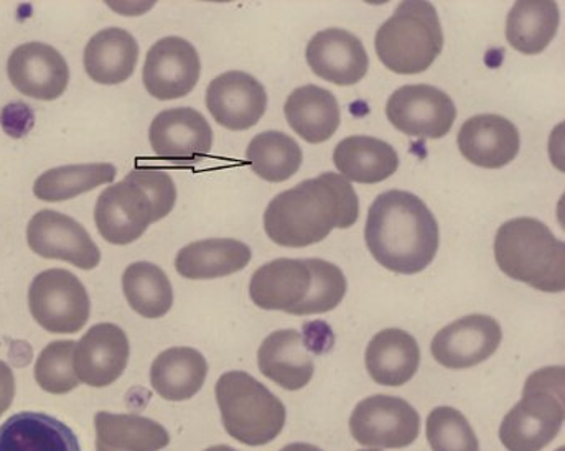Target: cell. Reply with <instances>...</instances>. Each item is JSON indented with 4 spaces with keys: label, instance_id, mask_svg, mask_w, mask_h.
<instances>
[{
    "label": "cell",
    "instance_id": "obj_4",
    "mask_svg": "<svg viewBox=\"0 0 565 451\" xmlns=\"http://www.w3.org/2000/svg\"><path fill=\"white\" fill-rule=\"evenodd\" d=\"M565 369L550 366L536 371L524 384L523 399L507 414L500 440L508 451L546 449L564 426Z\"/></svg>",
    "mask_w": 565,
    "mask_h": 451
},
{
    "label": "cell",
    "instance_id": "obj_6",
    "mask_svg": "<svg viewBox=\"0 0 565 451\" xmlns=\"http://www.w3.org/2000/svg\"><path fill=\"white\" fill-rule=\"evenodd\" d=\"M226 433L247 447L274 442L286 426V406L259 380L244 371H230L216 383Z\"/></svg>",
    "mask_w": 565,
    "mask_h": 451
},
{
    "label": "cell",
    "instance_id": "obj_27",
    "mask_svg": "<svg viewBox=\"0 0 565 451\" xmlns=\"http://www.w3.org/2000/svg\"><path fill=\"white\" fill-rule=\"evenodd\" d=\"M0 451H82L68 426L40 412H20L0 427Z\"/></svg>",
    "mask_w": 565,
    "mask_h": 451
},
{
    "label": "cell",
    "instance_id": "obj_13",
    "mask_svg": "<svg viewBox=\"0 0 565 451\" xmlns=\"http://www.w3.org/2000/svg\"><path fill=\"white\" fill-rule=\"evenodd\" d=\"M149 140L159 159L193 165L212 152L213 130L203 114L195 109H166L153 117Z\"/></svg>",
    "mask_w": 565,
    "mask_h": 451
},
{
    "label": "cell",
    "instance_id": "obj_2",
    "mask_svg": "<svg viewBox=\"0 0 565 451\" xmlns=\"http://www.w3.org/2000/svg\"><path fill=\"white\" fill-rule=\"evenodd\" d=\"M371 256L391 272L414 276L436 259L439 225L419 196L403 190L381 193L364 226Z\"/></svg>",
    "mask_w": 565,
    "mask_h": 451
},
{
    "label": "cell",
    "instance_id": "obj_5",
    "mask_svg": "<svg viewBox=\"0 0 565 451\" xmlns=\"http://www.w3.org/2000/svg\"><path fill=\"white\" fill-rule=\"evenodd\" d=\"M377 58L397 75H419L443 53L444 32L436 7L424 0L401 2L374 39Z\"/></svg>",
    "mask_w": 565,
    "mask_h": 451
},
{
    "label": "cell",
    "instance_id": "obj_19",
    "mask_svg": "<svg viewBox=\"0 0 565 451\" xmlns=\"http://www.w3.org/2000/svg\"><path fill=\"white\" fill-rule=\"evenodd\" d=\"M313 354L319 347L297 330L270 333L257 351L259 371L286 390H300L316 374Z\"/></svg>",
    "mask_w": 565,
    "mask_h": 451
},
{
    "label": "cell",
    "instance_id": "obj_40",
    "mask_svg": "<svg viewBox=\"0 0 565 451\" xmlns=\"http://www.w3.org/2000/svg\"><path fill=\"white\" fill-rule=\"evenodd\" d=\"M205 451H237V450L231 449V447H227V445H216V447H210V449H206Z\"/></svg>",
    "mask_w": 565,
    "mask_h": 451
},
{
    "label": "cell",
    "instance_id": "obj_31",
    "mask_svg": "<svg viewBox=\"0 0 565 451\" xmlns=\"http://www.w3.org/2000/svg\"><path fill=\"white\" fill-rule=\"evenodd\" d=\"M122 290L130 309L143 319H162L172 309V283L156 264H130L124 270Z\"/></svg>",
    "mask_w": 565,
    "mask_h": 451
},
{
    "label": "cell",
    "instance_id": "obj_42",
    "mask_svg": "<svg viewBox=\"0 0 565 451\" xmlns=\"http://www.w3.org/2000/svg\"><path fill=\"white\" fill-rule=\"evenodd\" d=\"M360 451H380V450H360Z\"/></svg>",
    "mask_w": 565,
    "mask_h": 451
},
{
    "label": "cell",
    "instance_id": "obj_41",
    "mask_svg": "<svg viewBox=\"0 0 565 451\" xmlns=\"http://www.w3.org/2000/svg\"><path fill=\"white\" fill-rule=\"evenodd\" d=\"M557 451H565V449H564V447H561V449H559V450H557Z\"/></svg>",
    "mask_w": 565,
    "mask_h": 451
},
{
    "label": "cell",
    "instance_id": "obj_3",
    "mask_svg": "<svg viewBox=\"0 0 565 451\" xmlns=\"http://www.w3.org/2000/svg\"><path fill=\"white\" fill-rule=\"evenodd\" d=\"M501 272L546 293L565 289V244L540 219H510L494 237Z\"/></svg>",
    "mask_w": 565,
    "mask_h": 451
},
{
    "label": "cell",
    "instance_id": "obj_16",
    "mask_svg": "<svg viewBox=\"0 0 565 451\" xmlns=\"http://www.w3.org/2000/svg\"><path fill=\"white\" fill-rule=\"evenodd\" d=\"M206 108L220 126L247 130L266 114V88L247 73L226 72L210 83Z\"/></svg>",
    "mask_w": 565,
    "mask_h": 451
},
{
    "label": "cell",
    "instance_id": "obj_20",
    "mask_svg": "<svg viewBox=\"0 0 565 451\" xmlns=\"http://www.w3.org/2000/svg\"><path fill=\"white\" fill-rule=\"evenodd\" d=\"M461 155L481 169H503L516 159L521 139L516 126L498 114H481L465 120L458 130Z\"/></svg>",
    "mask_w": 565,
    "mask_h": 451
},
{
    "label": "cell",
    "instance_id": "obj_21",
    "mask_svg": "<svg viewBox=\"0 0 565 451\" xmlns=\"http://www.w3.org/2000/svg\"><path fill=\"white\" fill-rule=\"evenodd\" d=\"M312 289L307 259H276L264 264L250 277L249 296L263 310L296 315Z\"/></svg>",
    "mask_w": 565,
    "mask_h": 451
},
{
    "label": "cell",
    "instance_id": "obj_14",
    "mask_svg": "<svg viewBox=\"0 0 565 451\" xmlns=\"http://www.w3.org/2000/svg\"><path fill=\"white\" fill-rule=\"evenodd\" d=\"M7 75L17 92L36 101H55L70 83L68 63L62 53L40 42L17 46L7 62Z\"/></svg>",
    "mask_w": 565,
    "mask_h": 451
},
{
    "label": "cell",
    "instance_id": "obj_23",
    "mask_svg": "<svg viewBox=\"0 0 565 451\" xmlns=\"http://www.w3.org/2000/svg\"><path fill=\"white\" fill-rule=\"evenodd\" d=\"M209 374V363L193 347H170L153 361L150 384L153 390L170 402L192 399L202 390Z\"/></svg>",
    "mask_w": 565,
    "mask_h": 451
},
{
    "label": "cell",
    "instance_id": "obj_24",
    "mask_svg": "<svg viewBox=\"0 0 565 451\" xmlns=\"http://www.w3.org/2000/svg\"><path fill=\"white\" fill-rule=\"evenodd\" d=\"M333 163L348 182H384L399 169V157L393 146L376 137L351 136L341 140L333 152Z\"/></svg>",
    "mask_w": 565,
    "mask_h": 451
},
{
    "label": "cell",
    "instance_id": "obj_35",
    "mask_svg": "<svg viewBox=\"0 0 565 451\" xmlns=\"http://www.w3.org/2000/svg\"><path fill=\"white\" fill-rule=\"evenodd\" d=\"M312 272V289L306 302L297 309V316L332 312L347 296V279L339 266L323 259H307Z\"/></svg>",
    "mask_w": 565,
    "mask_h": 451
},
{
    "label": "cell",
    "instance_id": "obj_12",
    "mask_svg": "<svg viewBox=\"0 0 565 451\" xmlns=\"http://www.w3.org/2000/svg\"><path fill=\"white\" fill-rule=\"evenodd\" d=\"M202 75V62L192 43L180 36H166L150 46L143 65L147 93L159 101L185 98Z\"/></svg>",
    "mask_w": 565,
    "mask_h": 451
},
{
    "label": "cell",
    "instance_id": "obj_10",
    "mask_svg": "<svg viewBox=\"0 0 565 451\" xmlns=\"http://www.w3.org/2000/svg\"><path fill=\"white\" fill-rule=\"evenodd\" d=\"M387 120L417 139H443L452 129L457 108L447 93L429 85H407L387 99Z\"/></svg>",
    "mask_w": 565,
    "mask_h": 451
},
{
    "label": "cell",
    "instance_id": "obj_22",
    "mask_svg": "<svg viewBox=\"0 0 565 451\" xmlns=\"http://www.w3.org/2000/svg\"><path fill=\"white\" fill-rule=\"evenodd\" d=\"M364 363L374 383L401 387L416 376L420 347L416 339L404 330H383L367 344Z\"/></svg>",
    "mask_w": 565,
    "mask_h": 451
},
{
    "label": "cell",
    "instance_id": "obj_25",
    "mask_svg": "<svg viewBox=\"0 0 565 451\" xmlns=\"http://www.w3.org/2000/svg\"><path fill=\"white\" fill-rule=\"evenodd\" d=\"M139 45L127 30L109 26L93 35L85 49L86 73L98 85L127 82L136 72Z\"/></svg>",
    "mask_w": 565,
    "mask_h": 451
},
{
    "label": "cell",
    "instance_id": "obj_9",
    "mask_svg": "<svg viewBox=\"0 0 565 451\" xmlns=\"http://www.w3.org/2000/svg\"><path fill=\"white\" fill-rule=\"evenodd\" d=\"M157 222L152 200L130 173L105 190L96 203L95 225L103 239L114 246L136 243Z\"/></svg>",
    "mask_w": 565,
    "mask_h": 451
},
{
    "label": "cell",
    "instance_id": "obj_18",
    "mask_svg": "<svg viewBox=\"0 0 565 451\" xmlns=\"http://www.w3.org/2000/svg\"><path fill=\"white\" fill-rule=\"evenodd\" d=\"M306 58L319 78L337 86L358 85L370 68L361 40L341 29L316 33L307 45Z\"/></svg>",
    "mask_w": 565,
    "mask_h": 451
},
{
    "label": "cell",
    "instance_id": "obj_33",
    "mask_svg": "<svg viewBox=\"0 0 565 451\" xmlns=\"http://www.w3.org/2000/svg\"><path fill=\"white\" fill-rule=\"evenodd\" d=\"M246 160L260 179L270 183H282L299 172L303 153L292 137L279 130H267L250 140Z\"/></svg>",
    "mask_w": 565,
    "mask_h": 451
},
{
    "label": "cell",
    "instance_id": "obj_15",
    "mask_svg": "<svg viewBox=\"0 0 565 451\" xmlns=\"http://www.w3.org/2000/svg\"><path fill=\"white\" fill-rule=\"evenodd\" d=\"M503 340L500 323L488 315H467L434 336L430 351L440 366L468 369L493 356Z\"/></svg>",
    "mask_w": 565,
    "mask_h": 451
},
{
    "label": "cell",
    "instance_id": "obj_8",
    "mask_svg": "<svg viewBox=\"0 0 565 451\" xmlns=\"http://www.w3.org/2000/svg\"><path fill=\"white\" fill-rule=\"evenodd\" d=\"M350 430L360 445L406 449L419 437L420 417L407 400L377 394L358 402Z\"/></svg>",
    "mask_w": 565,
    "mask_h": 451
},
{
    "label": "cell",
    "instance_id": "obj_1",
    "mask_svg": "<svg viewBox=\"0 0 565 451\" xmlns=\"http://www.w3.org/2000/svg\"><path fill=\"white\" fill-rule=\"evenodd\" d=\"M360 203L351 183L327 172L279 193L264 213V229L282 247H309L322 243L335 227L348 229L358 222Z\"/></svg>",
    "mask_w": 565,
    "mask_h": 451
},
{
    "label": "cell",
    "instance_id": "obj_26",
    "mask_svg": "<svg viewBox=\"0 0 565 451\" xmlns=\"http://www.w3.org/2000/svg\"><path fill=\"white\" fill-rule=\"evenodd\" d=\"M284 112L294 132L309 143L327 142L341 122L335 95L316 85L300 86L290 93Z\"/></svg>",
    "mask_w": 565,
    "mask_h": 451
},
{
    "label": "cell",
    "instance_id": "obj_29",
    "mask_svg": "<svg viewBox=\"0 0 565 451\" xmlns=\"http://www.w3.org/2000/svg\"><path fill=\"white\" fill-rule=\"evenodd\" d=\"M95 427L96 451H160L170 443L159 422L134 414L98 412Z\"/></svg>",
    "mask_w": 565,
    "mask_h": 451
},
{
    "label": "cell",
    "instance_id": "obj_37",
    "mask_svg": "<svg viewBox=\"0 0 565 451\" xmlns=\"http://www.w3.org/2000/svg\"><path fill=\"white\" fill-rule=\"evenodd\" d=\"M130 175L143 186L147 195L152 200L159 222L172 213L177 203V186L166 170L140 167V169L132 170Z\"/></svg>",
    "mask_w": 565,
    "mask_h": 451
},
{
    "label": "cell",
    "instance_id": "obj_39",
    "mask_svg": "<svg viewBox=\"0 0 565 451\" xmlns=\"http://www.w3.org/2000/svg\"><path fill=\"white\" fill-rule=\"evenodd\" d=\"M280 451H323L319 447L310 445V443H290Z\"/></svg>",
    "mask_w": 565,
    "mask_h": 451
},
{
    "label": "cell",
    "instance_id": "obj_11",
    "mask_svg": "<svg viewBox=\"0 0 565 451\" xmlns=\"http://www.w3.org/2000/svg\"><path fill=\"white\" fill-rule=\"evenodd\" d=\"M29 247L43 259L65 260L83 270H93L102 262V250L85 226L72 216L42 210L26 226Z\"/></svg>",
    "mask_w": 565,
    "mask_h": 451
},
{
    "label": "cell",
    "instance_id": "obj_36",
    "mask_svg": "<svg viewBox=\"0 0 565 451\" xmlns=\"http://www.w3.org/2000/svg\"><path fill=\"white\" fill-rule=\"evenodd\" d=\"M427 440L434 451H480L470 422L454 407H437L429 414Z\"/></svg>",
    "mask_w": 565,
    "mask_h": 451
},
{
    "label": "cell",
    "instance_id": "obj_38",
    "mask_svg": "<svg viewBox=\"0 0 565 451\" xmlns=\"http://www.w3.org/2000/svg\"><path fill=\"white\" fill-rule=\"evenodd\" d=\"M15 397V377L9 364L0 361V417L12 406Z\"/></svg>",
    "mask_w": 565,
    "mask_h": 451
},
{
    "label": "cell",
    "instance_id": "obj_34",
    "mask_svg": "<svg viewBox=\"0 0 565 451\" xmlns=\"http://www.w3.org/2000/svg\"><path fill=\"white\" fill-rule=\"evenodd\" d=\"M76 341H53L40 353L35 363V380L45 393H72L78 387L79 379L73 366Z\"/></svg>",
    "mask_w": 565,
    "mask_h": 451
},
{
    "label": "cell",
    "instance_id": "obj_32",
    "mask_svg": "<svg viewBox=\"0 0 565 451\" xmlns=\"http://www.w3.org/2000/svg\"><path fill=\"white\" fill-rule=\"evenodd\" d=\"M117 170L111 163H79L46 170L35 180L33 193L46 203L66 202L98 186L113 183Z\"/></svg>",
    "mask_w": 565,
    "mask_h": 451
},
{
    "label": "cell",
    "instance_id": "obj_30",
    "mask_svg": "<svg viewBox=\"0 0 565 451\" xmlns=\"http://www.w3.org/2000/svg\"><path fill=\"white\" fill-rule=\"evenodd\" d=\"M559 29V9L553 0H520L508 13L507 40L516 52L540 55Z\"/></svg>",
    "mask_w": 565,
    "mask_h": 451
},
{
    "label": "cell",
    "instance_id": "obj_28",
    "mask_svg": "<svg viewBox=\"0 0 565 451\" xmlns=\"http://www.w3.org/2000/svg\"><path fill=\"white\" fill-rule=\"evenodd\" d=\"M250 249L237 239L196 240L177 254L175 269L190 280H212L239 272L249 264Z\"/></svg>",
    "mask_w": 565,
    "mask_h": 451
},
{
    "label": "cell",
    "instance_id": "obj_17",
    "mask_svg": "<svg viewBox=\"0 0 565 451\" xmlns=\"http://www.w3.org/2000/svg\"><path fill=\"white\" fill-rule=\"evenodd\" d=\"M129 340L122 329L113 323H99L76 343L73 366L79 383L92 387H108L116 383L129 361Z\"/></svg>",
    "mask_w": 565,
    "mask_h": 451
},
{
    "label": "cell",
    "instance_id": "obj_7",
    "mask_svg": "<svg viewBox=\"0 0 565 451\" xmlns=\"http://www.w3.org/2000/svg\"><path fill=\"white\" fill-rule=\"evenodd\" d=\"M29 309L33 320L53 335L82 332L92 302L82 280L65 269L40 272L30 283Z\"/></svg>",
    "mask_w": 565,
    "mask_h": 451
}]
</instances>
